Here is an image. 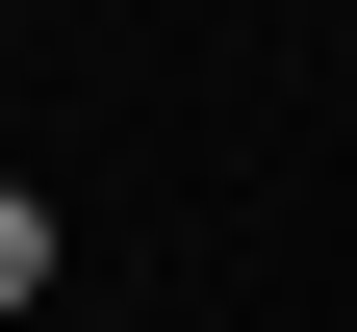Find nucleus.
I'll list each match as a JSON object with an SVG mask.
<instances>
[{"mask_svg": "<svg viewBox=\"0 0 357 332\" xmlns=\"http://www.w3.org/2000/svg\"><path fill=\"white\" fill-rule=\"evenodd\" d=\"M26 281H52V205H26V179H0V307H26Z\"/></svg>", "mask_w": 357, "mask_h": 332, "instance_id": "nucleus-1", "label": "nucleus"}]
</instances>
